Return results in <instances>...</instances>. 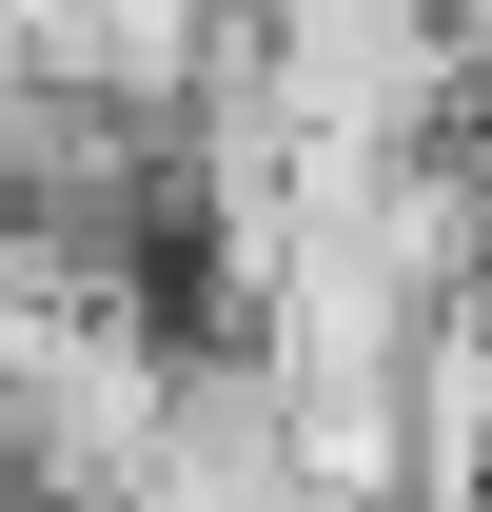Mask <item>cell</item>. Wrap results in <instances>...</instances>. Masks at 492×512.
<instances>
[{
	"label": "cell",
	"instance_id": "obj_1",
	"mask_svg": "<svg viewBox=\"0 0 492 512\" xmlns=\"http://www.w3.org/2000/svg\"><path fill=\"white\" fill-rule=\"evenodd\" d=\"M20 512H60V493H20Z\"/></svg>",
	"mask_w": 492,
	"mask_h": 512
}]
</instances>
